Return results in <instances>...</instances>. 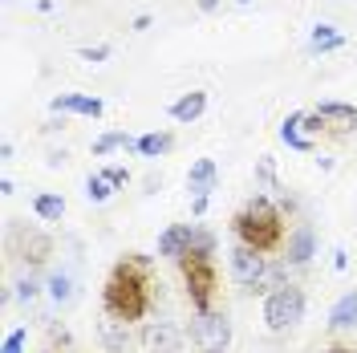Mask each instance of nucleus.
Here are the masks:
<instances>
[{
    "instance_id": "f257e3e1",
    "label": "nucleus",
    "mask_w": 357,
    "mask_h": 353,
    "mask_svg": "<svg viewBox=\"0 0 357 353\" xmlns=\"http://www.w3.org/2000/svg\"><path fill=\"white\" fill-rule=\"evenodd\" d=\"M102 309L114 321H142L151 309V260L146 256H122L102 288Z\"/></svg>"
},
{
    "instance_id": "f03ea898",
    "label": "nucleus",
    "mask_w": 357,
    "mask_h": 353,
    "mask_svg": "<svg viewBox=\"0 0 357 353\" xmlns=\"http://www.w3.org/2000/svg\"><path fill=\"white\" fill-rule=\"evenodd\" d=\"M236 240L256 248V252H272L276 243L284 240V220H280L276 203L268 195H252L240 207V216H236Z\"/></svg>"
},
{
    "instance_id": "393cba45",
    "label": "nucleus",
    "mask_w": 357,
    "mask_h": 353,
    "mask_svg": "<svg viewBox=\"0 0 357 353\" xmlns=\"http://www.w3.org/2000/svg\"><path fill=\"white\" fill-rule=\"evenodd\" d=\"M77 57L89 61V66H98V61H106V57H110V45H82V49H77Z\"/></svg>"
},
{
    "instance_id": "ddd939ff",
    "label": "nucleus",
    "mask_w": 357,
    "mask_h": 353,
    "mask_svg": "<svg viewBox=\"0 0 357 353\" xmlns=\"http://www.w3.org/2000/svg\"><path fill=\"white\" fill-rule=\"evenodd\" d=\"M187 191L195 199H207L215 191V163L211 158H195L191 171H187Z\"/></svg>"
},
{
    "instance_id": "cd10ccee",
    "label": "nucleus",
    "mask_w": 357,
    "mask_h": 353,
    "mask_svg": "<svg viewBox=\"0 0 357 353\" xmlns=\"http://www.w3.org/2000/svg\"><path fill=\"white\" fill-rule=\"evenodd\" d=\"M106 175H110L118 187H126V183H130V171H126V167H106Z\"/></svg>"
},
{
    "instance_id": "2eb2a0df",
    "label": "nucleus",
    "mask_w": 357,
    "mask_h": 353,
    "mask_svg": "<svg viewBox=\"0 0 357 353\" xmlns=\"http://www.w3.org/2000/svg\"><path fill=\"white\" fill-rule=\"evenodd\" d=\"M203 110H207V93H203V89H191V93H183L178 102H171V118L183 122V126H187V122H199Z\"/></svg>"
},
{
    "instance_id": "bb28decb",
    "label": "nucleus",
    "mask_w": 357,
    "mask_h": 353,
    "mask_svg": "<svg viewBox=\"0 0 357 353\" xmlns=\"http://www.w3.org/2000/svg\"><path fill=\"white\" fill-rule=\"evenodd\" d=\"M24 341H29V329H13L4 337V353H24Z\"/></svg>"
},
{
    "instance_id": "dca6fc26",
    "label": "nucleus",
    "mask_w": 357,
    "mask_h": 353,
    "mask_svg": "<svg viewBox=\"0 0 357 353\" xmlns=\"http://www.w3.org/2000/svg\"><path fill=\"white\" fill-rule=\"evenodd\" d=\"M354 325H357V288L354 292H345L333 309H329V329L345 333V329H354Z\"/></svg>"
},
{
    "instance_id": "5701e85b",
    "label": "nucleus",
    "mask_w": 357,
    "mask_h": 353,
    "mask_svg": "<svg viewBox=\"0 0 357 353\" xmlns=\"http://www.w3.org/2000/svg\"><path fill=\"white\" fill-rule=\"evenodd\" d=\"M45 288H49L53 305H73V296H77V288H73V276H69V272H53Z\"/></svg>"
},
{
    "instance_id": "0eeeda50",
    "label": "nucleus",
    "mask_w": 357,
    "mask_h": 353,
    "mask_svg": "<svg viewBox=\"0 0 357 353\" xmlns=\"http://www.w3.org/2000/svg\"><path fill=\"white\" fill-rule=\"evenodd\" d=\"M264 268H268L264 252H256V248H248V243H236V248H231V280H236V285L256 288L260 276H264Z\"/></svg>"
},
{
    "instance_id": "c85d7f7f",
    "label": "nucleus",
    "mask_w": 357,
    "mask_h": 353,
    "mask_svg": "<svg viewBox=\"0 0 357 353\" xmlns=\"http://www.w3.org/2000/svg\"><path fill=\"white\" fill-rule=\"evenodd\" d=\"M142 29H151V17L142 13V17H134V33H142Z\"/></svg>"
},
{
    "instance_id": "1a4fd4ad",
    "label": "nucleus",
    "mask_w": 357,
    "mask_h": 353,
    "mask_svg": "<svg viewBox=\"0 0 357 353\" xmlns=\"http://www.w3.org/2000/svg\"><path fill=\"white\" fill-rule=\"evenodd\" d=\"M191 240H195V223H171V227L158 236V256L183 260V256L191 252Z\"/></svg>"
},
{
    "instance_id": "aec40b11",
    "label": "nucleus",
    "mask_w": 357,
    "mask_h": 353,
    "mask_svg": "<svg viewBox=\"0 0 357 353\" xmlns=\"http://www.w3.org/2000/svg\"><path fill=\"white\" fill-rule=\"evenodd\" d=\"M171 147H175V138H171L167 130H155V134H142L134 151H138L142 158H162L167 151H171Z\"/></svg>"
},
{
    "instance_id": "4be33fe9",
    "label": "nucleus",
    "mask_w": 357,
    "mask_h": 353,
    "mask_svg": "<svg viewBox=\"0 0 357 353\" xmlns=\"http://www.w3.org/2000/svg\"><path fill=\"white\" fill-rule=\"evenodd\" d=\"M118 147L134 151V147H138V138H130L126 130H110V134H102V138L93 142V158H106L110 151H118Z\"/></svg>"
},
{
    "instance_id": "473e14b6",
    "label": "nucleus",
    "mask_w": 357,
    "mask_h": 353,
    "mask_svg": "<svg viewBox=\"0 0 357 353\" xmlns=\"http://www.w3.org/2000/svg\"><path fill=\"white\" fill-rule=\"evenodd\" d=\"M4 4H13V0H4Z\"/></svg>"
},
{
    "instance_id": "f8f14e48",
    "label": "nucleus",
    "mask_w": 357,
    "mask_h": 353,
    "mask_svg": "<svg viewBox=\"0 0 357 353\" xmlns=\"http://www.w3.org/2000/svg\"><path fill=\"white\" fill-rule=\"evenodd\" d=\"M317 118L333 130H357V106H349V102H321Z\"/></svg>"
},
{
    "instance_id": "4468645a",
    "label": "nucleus",
    "mask_w": 357,
    "mask_h": 353,
    "mask_svg": "<svg viewBox=\"0 0 357 353\" xmlns=\"http://www.w3.org/2000/svg\"><path fill=\"white\" fill-rule=\"evenodd\" d=\"M280 142L292 147V151H301V155H309V151H312V138L305 134V110L289 114V118L280 122Z\"/></svg>"
},
{
    "instance_id": "7c9ffc66",
    "label": "nucleus",
    "mask_w": 357,
    "mask_h": 353,
    "mask_svg": "<svg viewBox=\"0 0 357 353\" xmlns=\"http://www.w3.org/2000/svg\"><path fill=\"white\" fill-rule=\"evenodd\" d=\"M321 353H357V350H349V345H329V350H321Z\"/></svg>"
},
{
    "instance_id": "b1692460",
    "label": "nucleus",
    "mask_w": 357,
    "mask_h": 353,
    "mask_svg": "<svg viewBox=\"0 0 357 353\" xmlns=\"http://www.w3.org/2000/svg\"><path fill=\"white\" fill-rule=\"evenodd\" d=\"M114 191H118V183H114L106 171H93V175L86 179V195H89V203H106Z\"/></svg>"
},
{
    "instance_id": "9b49d317",
    "label": "nucleus",
    "mask_w": 357,
    "mask_h": 353,
    "mask_svg": "<svg viewBox=\"0 0 357 353\" xmlns=\"http://www.w3.org/2000/svg\"><path fill=\"white\" fill-rule=\"evenodd\" d=\"M312 252H317L312 227H309V223H301V227L289 236V252H284V260H289V268H305L312 260Z\"/></svg>"
},
{
    "instance_id": "6e6552de",
    "label": "nucleus",
    "mask_w": 357,
    "mask_h": 353,
    "mask_svg": "<svg viewBox=\"0 0 357 353\" xmlns=\"http://www.w3.org/2000/svg\"><path fill=\"white\" fill-rule=\"evenodd\" d=\"M142 345L151 353H183V329H175L171 321H151L142 329Z\"/></svg>"
},
{
    "instance_id": "c756f323",
    "label": "nucleus",
    "mask_w": 357,
    "mask_h": 353,
    "mask_svg": "<svg viewBox=\"0 0 357 353\" xmlns=\"http://www.w3.org/2000/svg\"><path fill=\"white\" fill-rule=\"evenodd\" d=\"M199 8H203V13H215V8H220V0H199Z\"/></svg>"
},
{
    "instance_id": "412c9836",
    "label": "nucleus",
    "mask_w": 357,
    "mask_h": 353,
    "mask_svg": "<svg viewBox=\"0 0 357 353\" xmlns=\"http://www.w3.org/2000/svg\"><path fill=\"white\" fill-rule=\"evenodd\" d=\"M341 45H345V37L337 33L333 24H317V29H312V37H309L312 53H333V49H341Z\"/></svg>"
},
{
    "instance_id": "9d476101",
    "label": "nucleus",
    "mask_w": 357,
    "mask_h": 353,
    "mask_svg": "<svg viewBox=\"0 0 357 353\" xmlns=\"http://www.w3.org/2000/svg\"><path fill=\"white\" fill-rule=\"evenodd\" d=\"M106 102L93 93H57L53 98V114H82V118H102Z\"/></svg>"
},
{
    "instance_id": "20e7f679",
    "label": "nucleus",
    "mask_w": 357,
    "mask_h": 353,
    "mask_svg": "<svg viewBox=\"0 0 357 353\" xmlns=\"http://www.w3.org/2000/svg\"><path fill=\"white\" fill-rule=\"evenodd\" d=\"M264 321L272 333H289L305 321V292L296 285H284L276 288L272 296L264 301Z\"/></svg>"
},
{
    "instance_id": "39448f33",
    "label": "nucleus",
    "mask_w": 357,
    "mask_h": 353,
    "mask_svg": "<svg viewBox=\"0 0 357 353\" xmlns=\"http://www.w3.org/2000/svg\"><path fill=\"white\" fill-rule=\"evenodd\" d=\"M191 341H195V350L199 353H227L231 345V317L227 313H195V321H191Z\"/></svg>"
},
{
    "instance_id": "a211bd4d",
    "label": "nucleus",
    "mask_w": 357,
    "mask_h": 353,
    "mask_svg": "<svg viewBox=\"0 0 357 353\" xmlns=\"http://www.w3.org/2000/svg\"><path fill=\"white\" fill-rule=\"evenodd\" d=\"M33 216L45 223H61V216H66V199L53 195V191H41V195H33Z\"/></svg>"
},
{
    "instance_id": "7ed1b4c3",
    "label": "nucleus",
    "mask_w": 357,
    "mask_h": 353,
    "mask_svg": "<svg viewBox=\"0 0 357 353\" xmlns=\"http://www.w3.org/2000/svg\"><path fill=\"white\" fill-rule=\"evenodd\" d=\"M183 280H187V296H191V309L195 313H211V301H215V264H211V256H195V252H187L183 260Z\"/></svg>"
},
{
    "instance_id": "72a5a7b5",
    "label": "nucleus",
    "mask_w": 357,
    "mask_h": 353,
    "mask_svg": "<svg viewBox=\"0 0 357 353\" xmlns=\"http://www.w3.org/2000/svg\"><path fill=\"white\" fill-rule=\"evenodd\" d=\"M49 353H57V350H49Z\"/></svg>"
},
{
    "instance_id": "423d86ee",
    "label": "nucleus",
    "mask_w": 357,
    "mask_h": 353,
    "mask_svg": "<svg viewBox=\"0 0 357 353\" xmlns=\"http://www.w3.org/2000/svg\"><path fill=\"white\" fill-rule=\"evenodd\" d=\"M8 243H13V252L21 256L24 264H45V260L53 256V240H49L45 232L29 227V223H17V220L8 227Z\"/></svg>"
},
{
    "instance_id": "2f4dec72",
    "label": "nucleus",
    "mask_w": 357,
    "mask_h": 353,
    "mask_svg": "<svg viewBox=\"0 0 357 353\" xmlns=\"http://www.w3.org/2000/svg\"><path fill=\"white\" fill-rule=\"evenodd\" d=\"M236 4H252V0H236Z\"/></svg>"
},
{
    "instance_id": "a878e982",
    "label": "nucleus",
    "mask_w": 357,
    "mask_h": 353,
    "mask_svg": "<svg viewBox=\"0 0 357 353\" xmlns=\"http://www.w3.org/2000/svg\"><path fill=\"white\" fill-rule=\"evenodd\" d=\"M37 292H41V285H37L33 276L17 280V301H21V305H33V301H37Z\"/></svg>"
},
{
    "instance_id": "6ab92c4d",
    "label": "nucleus",
    "mask_w": 357,
    "mask_h": 353,
    "mask_svg": "<svg viewBox=\"0 0 357 353\" xmlns=\"http://www.w3.org/2000/svg\"><path fill=\"white\" fill-rule=\"evenodd\" d=\"M289 285V260H268L264 276H260V285L252 288V292H264V296H272L276 288Z\"/></svg>"
},
{
    "instance_id": "f3484780",
    "label": "nucleus",
    "mask_w": 357,
    "mask_h": 353,
    "mask_svg": "<svg viewBox=\"0 0 357 353\" xmlns=\"http://www.w3.org/2000/svg\"><path fill=\"white\" fill-rule=\"evenodd\" d=\"M98 333H102V345H106V353H126V345H130V329H126V321H114V317H106V321L98 325Z\"/></svg>"
}]
</instances>
